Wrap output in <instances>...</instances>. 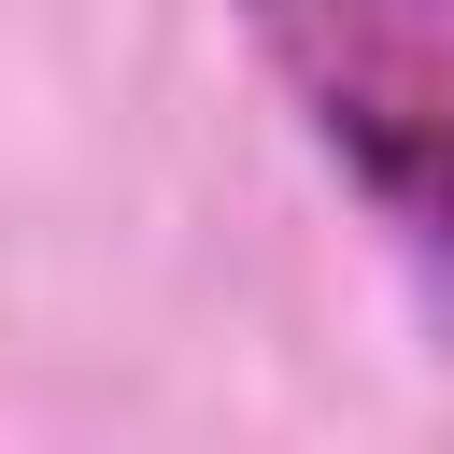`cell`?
Segmentation results:
<instances>
[{
  "mask_svg": "<svg viewBox=\"0 0 454 454\" xmlns=\"http://www.w3.org/2000/svg\"><path fill=\"white\" fill-rule=\"evenodd\" d=\"M312 142L454 270V0H241Z\"/></svg>",
  "mask_w": 454,
  "mask_h": 454,
  "instance_id": "obj_1",
  "label": "cell"
}]
</instances>
